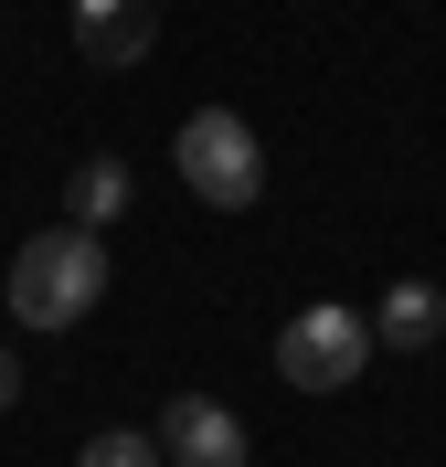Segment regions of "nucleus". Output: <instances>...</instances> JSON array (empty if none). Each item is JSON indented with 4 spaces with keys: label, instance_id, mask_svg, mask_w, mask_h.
Here are the masks:
<instances>
[{
    "label": "nucleus",
    "instance_id": "1",
    "mask_svg": "<svg viewBox=\"0 0 446 467\" xmlns=\"http://www.w3.org/2000/svg\"><path fill=\"white\" fill-rule=\"evenodd\" d=\"M0 297H11V319H22V329H75L96 297H107V244L75 234V223H43L22 255H11Z\"/></svg>",
    "mask_w": 446,
    "mask_h": 467
},
{
    "label": "nucleus",
    "instance_id": "2",
    "mask_svg": "<svg viewBox=\"0 0 446 467\" xmlns=\"http://www.w3.org/2000/svg\"><path fill=\"white\" fill-rule=\"evenodd\" d=\"M171 171H181L192 202L244 213L255 192H266V149H255V128H244L234 107H192V117H181V139H171Z\"/></svg>",
    "mask_w": 446,
    "mask_h": 467
},
{
    "label": "nucleus",
    "instance_id": "3",
    "mask_svg": "<svg viewBox=\"0 0 446 467\" xmlns=\"http://www.w3.org/2000/svg\"><path fill=\"white\" fill-rule=\"evenodd\" d=\"M276 372L297 382V393H351L361 372H372V319L361 308H297L287 329H276Z\"/></svg>",
    "mask_w": 446,
    "mask_h": 467
},
{
    "label": "nucleus",
    "instance_id": "4",
    "mask_svg": "<svg viewBox=\"0 0 446 467\" xmlns=\"http://www.w3.org/2000/svg\"><path fill=\"white\" fill-rule=\"evenodd\" d=\"M160 457H171V467H244V414L213 404V393H171V414H160Z\"/></svg>",
    "mask_w": 446,
    "mask_h": 467
},
{
    "label": "nucleus",
    "instance_id": "5",
    "mask_svg": "<svg viewBox=\"0 0 446 467\" xmlns=\"http://www.w3.org/2000/svg\"><path fill=\"white\" fill-rule=\"evenodd\" d=\"M160 43V11L149 0H75V54L86 64H139Z\"/></svg>",
    "mask_w": 446,
    "mask_h": 467
},
{
    "label": "nucleus",
    "instance_id": "6",
    "mask_svg": "<svg viewBox=\"0 0 446 467\" xmlns=\"http://www.w3.org/2000/svg\"><path fill=\"white\" fill-rule=\"evenodd\" d=\"M372 340H383V350H436V340H446V287L393 276V287L372 297Z\"/></svg>",
    "mask_w": 446,
    "mask_h": 467
},
{
    "label": "nucleus",
    "instance_id": "7",
    "mask_svg": "<svg viewBox=\"0 0 446 467\" xmlns=\"http://www.w3.org/2000/svg\"><path fill=\"white\" fill-rule=\"evenodd\" d=\"M118 213H128V160H107V149L75 160V181H64V223H75V234H107Z\"/></svg>",
    "mask_w": 446,
    "mask_h": 467
},
{
    "label": "nucleus",
    "instance_id": "8",
    "mask_svg": "<svg viewBox=\"0 0 446 467\" xmlns=\"http://www.w3.org/2000/svg\"><path fill=\"white\" fill-rule=\"evenodd\" d=\"M75 467H171V457H160V436H139V425H107V436L75 446Z\"/></svg>",
    "mask_w": 446,
    "mask_h": 467
},
{
    "label": "nucleus",
    "instance_id": "9",
    "mask_svg": "<svg viewBox=\"0 0 446 467\" xmlns=\"http://www.w3.org/2000/svg\"><path fill=\"white\" fill-rule=\"evenodd\" d=\"M11 404H22V350L0 340V414H11Z\"/></svg>",
    "mask_w": 446,
    "mask_h": 467
}]
</instances>
